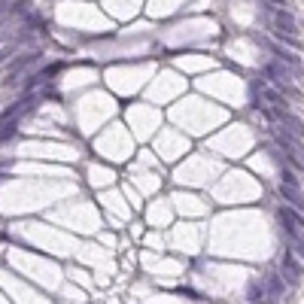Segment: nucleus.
<instances>
[{"label":"nucleus","instance_id":"nucleus-6","mask_svg":"<svg viewBox=\"0 0 304 304\" xmlns=\"http://www.w3.org/2000/svg\"><path fill=\"white\" fill-rule=\"evenodd\" d=\"M280 119V125L286 128V134H292V137H304V122L301 119H295V116H289V113H283V116H277Z\"/></svg>","mask_w":304,"mask_h":304},{"label":"nucleus","instance_id":"nucleus-7","mask_svg":"<svg viewBox=\"0 0 304 304\" xmlns=\"http://www.w3.org/2000/svg\"><path fill=\"white\" fill-rule=\"evenodd\" d=\"M280 195L289 201V207H292V210H304V195H301V189H298V186H283V189H280Z\"/></svg>","mask_w":304,"mask_h":304},{"label":"nucleus","instance_id":"nucleus-9","mask_svg":"<svg viewBox=\"0 0 304 304\" xmlns=\"http://www.w3.org/2000/svg\"><path fill=\"white\" fill-rule=\"evenodd\" d=\"M283 186H298V177L292 171H283Z\"/></svg>","mask_w":304,"mask_h":304},{"label":"nucleus","instance_id":"nucleus-8","mask_svg":"<svg viewBox=\"0 0 304 304\" xmlns=\"http://www.w3.org/2000/svg\"><path fill=\"white\" fill-rule=\"evenodd\" d=\"M250 301H253V304H265V301H268V292H265L262 283H253V286H250Z\"/></svg>","mask_w":304,"mask_h":304},{"label":"nucleus","instance_id":"nucleus-1","mask_svg":"<svg viewBox=\"0 0 304 304\" xmlns=\"http://www.w3.org/2000/svg\"><path fill=\"white\" fill-rule=\"evenodd\" d=\"M256 94L262 97V104L274 113V116H283V113H289V104H286V97L283 94H277L271 85H265V82H256Z\"/></svg>","mask_w":304,"mask_h":304},{"label":"nucleus","instance_id":"nucleus-4","mask_svg":"<svg viewBox=\"0 0 304 304\" xmlns=\"http://www.w3.org/2000/svg\"><path fill=\"white\" fill-rule=\"evenodd\" d=\"M277 140H280V146H286L289 149V155L295 158V164L304 167V143L298 137H292V134H286V131H277Z\"/></svg>","mask_w":304,"mask_h":304},{"label":"nucleus","instance_id":"nucleus-5","mask_svg":"<svg viewBox=\"0 0 304 304\" xmlns=\"http://www.w3.org/2000/svg\"><path fill=\"white\" fill-rule=\"evenodd\" d=\"M283 280H286V283H298V280H301V265L295 262L292 253L283 256Z\"/></svg>","mask_w":304,"mask_h":304},{"label":"nucleus","instance_id":"nucleus-2","mask_svg":"<svg viewBox=\"0 0 304 304\" xmlns=\"http://www.w3.org/2000/svg\"><path fill=\"white\" fill-rule=\"evenodd\" d=\"M265 73H268V76H271V79H274V82H277V85H280L283 91H289V94H295V97H298V91L292 88V79H295V73H292L289 67H283V64L271 61V64L265 67Z\"/></svg>","mask_w":304,"mask_h":304},{"label":"nucleus","instance_id":"nucleus-3","mask_svg":"<svg viewBox=\"0 0 304 304\" xmlns=\"http://www.w3.org/2000/svg\"><path fill=\"white\" fill-rule=\"evenodd\" d=\"M274 27H277V37H298V21L286 12V9H277L274 12Z\"/></svg>","mask_w":304,"mask_h":304},{"label":"nucleus","instance_id":"nucleus-10","mask_svg":"<svg viewBox=\"0 0 304 304\" xmlns=\"http://www.w3.org/2000/svg\"><path fill=\"white\" fill-rule=\"evenodd\" d=\"M0 180H3V174H0Z\"/></svg>","mask_w":304,"mask_h":304}]
</instances>
